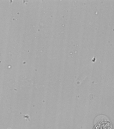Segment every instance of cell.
Returning a JSON list of instances; mask_svg holds the SVG:
<instances>
[{"label": "cell", "instance_id": "1", "mask_svg": "<svg viewBox=\"0 0 114 129\" xmlns=\"http://www.w3.org/2000/svg\"><path fill=\"white\" fill-rule=\"evenodd\" d=\"M96 123L92 129H112V125L106 116L100 115L96 119Z\"/></svg>", "mask_w": 114, "mask_h": 129}]
</instances>
